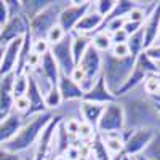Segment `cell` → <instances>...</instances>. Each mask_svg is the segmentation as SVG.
Returning <instances> with one entry per match:
<instances>
[{
	"label": "cell",
	"mask_w": 160,
	"mask_h": 160,
	"mask_svg": "<svg viewBox=\"0 0 160 160\" xmlns=\"http://www.w3.org/2000/svg\"><path fill=\"white\" fill-rule=\"evenodd\" d=\"M117 101L123 108L125 131L131 133L144 128L160 133V114L157 111V104L144 93L142 87L117 98Z\"/></svg>",
	"instance_id": "6da1fadb"
},
{
	"label": "cell",
	"mask_w": 160,
	"mask_h": 160,
	"mask_svg": "<svg viewBox=\"0 0 160 160\" xmlns=\"http://www.w3.org/2000/svg\"><path fill=\"white\" fill-rule=\"evenodd\" d=\"M51 118H53V112L50 111L37 114L29 118H24V123L16 133V136L5 146H2V148L15 154H26V152L32 151L35 148L40 135H42V131L51 122Z\"/></svg>",
	"instance_id": "7a4b0ae2"
},
{
	"label": "cell",
	"mask_w": 160,
	"mask_h": 160,
	"mask_svg": "<svg viewBox=\"0 0 160 160\" xmlns=\"http://www.w3.org/2000/svg\"><path fill=\"white\" fill-rule=\"evenodd\" d=\"M135 62H136V56L115 58L114 55H111V51L102 55V72H101V75L104 77L106 85H108V88L114 93V96L128 80L133 68H135Z\"/></svg>",
	"instance_id": "3957f363"
},
{
	"label": "cell",
	"mask_w": 160,
	"mask_h": 160,
	"mask_svg": "<svg viewBox=\"0 0 160 160\" xmlns=\"http://www.w3.org/2000/svg\"><path fill=\"white\" fill-rule=\"evenodd\" d=\"M68 2H61V0H53V2L43 10L40 11L37 16H34L31 21H29V26H31V34L34 38H45L48 31L51 28L58 26V21H59V15L62 8L66 7Z\"/></svg>",
	"instance_id": "277c9868"
},
{
	"label": "cell",
	"mask_w": 160,
	"mask_h": 160,
	"mask_svg": "<svg viewBox=\"0 0 160 160\" xmlns=\"http://www.w3.org/2000/svg\"><path fill=\"white\" fill-rule=\"evenodd\" d=\"M151 74H157V64L146 55V51H142V53H139V55L136 56L135 68H133V71H131L128 80L125 82V85L115 93V98H120V96L127 95V93L142 87L144 80L148 78Z\"/></svg>",
	"instance_id": "5b68a950"
},
{
	"label": "cell",
	"mask_w": 160,
	"mask_h": 160,
	"mask_svg": "<svg viewBox=\"0 0 160 160\" xmlns=\"http://www.w3.org/2000/svg\"><path fill=\"white\" fill-rule=\"evenodd\" d=\"M125 130V114L123 108L118 101L104 106V111L96 127V133L101 136L114 135V133H122Z\"/></svg>",
	"instance_id": "8992f818"
},
{
	"label": "cell",
	"mask_w": 160,
	"mask_h": 160,
	"mask_svg": "<svg viewBox=\"0 0 160 160\" xmlns=\"http://www.w3.org/2000/svg\"><path fill=\"white\" fill-rule=\"evenodd\" d=\"M77 66L85 74V80L82 83V90L88 91L93 85L96 83V80L101 77V72H102V55L98 50L90 47Z\"/></svg>",
	"instance_id": "52a82bcc"
},
{
	"label": "cell",
	"mask_w": 160,
	"mask_h": 160,
	"mask_svg": "<svg viewBox=\"0 0 160 160\" xmlns=\"http://www.w3.org/2000/svg\"><path fill=\"white\" fill-rule=\"evenodd\" d=\"M90 8H91L90 0H82V2L72 0V2H68L66 7L62 8L61 15H59L58 24L61 26V29L66 34H72L75 31V26L90 11Z\"/></svg>",
	"instance_id": "ba28073f"
},
{
	"label": "cell",
	"mask_w": 160,
	"mask_h": 160,
	"mask_svg": "<svg viewBox=\"0 0 160 160\" xmlns=\"http://www.w3.org/2000/svg\"><path fill=\"white\" fill-rule=\"evenodd\" d=\"M62 122V117L56 112H53L51 122L47 125V128L42 131L35 148H34V160H48L50 154L53 152V144H55V136L59 123Z\"/></svg>",
	"instance_id": "9c48e42d"
},
{
	"label": "cell",
	"mask_w": 160,
	"mask_h": 160,
	"mask_svg": "<svg viewBox=\"0 0 160 160\" xmlns=\"http://www.w3.org/2000/svg\"><path fill=\"white\" fill-rule=\"evenodd\" d=\"M71 43H72V38H71V34H68L59 43L53 45L50 48V53H51V56L55 58L61 74L69 75V77H71L72 71L75 69V61H74V56H72Z\"/></svg>",
	"instance_id": "30bf717a"
},
{
	"label": "cell",
	"mask_w": 160,
	"mask_h": 160,
	"mask_svg": "<svg viewBox=\"0 0 160 160\" xmlns=\"http://www.w3.org/2000/svg\"><path fill=\"white\" fill-rule=\"evenodd\" d=\"M157 135L152 130H135L133 133H130L127 141H125V148H123V154L128 157H138L144 152V149L151 144V141L154 139V136Z\"/></svg>",
	"instance_id": "8fae6325"
},
{
	"label": "cell",
	"mask_w": 160,
	"mask_h": 160,
	"mask_svg": "<svg viewBox=\"0 0 160 160\" xmlns=\"http://www.w3.org/2000/svg\"><path fill=\"white\" fill-rule=\"evenodd\" d=\"M31 29L29 26V19L26 18L22 13L18 16H13L7 21V24L2 28V32H0V45H8L10 42H13V40L16 38H21L26 35V32H28Z\"/></svg>",
	"instance_id": "7c38bea8"
},
{
	"label": "cell",
	"mask_w": 160,
	"mask_h": 160,
	"mask_svg": "<svg viewBox=\"0 0 160 160\" xmlns=\"http://www.w3.org/2000/svg\"><path fill=\"white\" fill-rule=\"evenodd\" d=\"M83 101H87V102H93V104L108 106V104H111V102H115L117 98L114 96V93L108 88L104 77L101 75V77L96 80V83L93 85L88 91H85Z\"/></svg>",
	"instance_id": "4fadbf2b"
},
{
	"label": "cell",
	"mask_w": 160,
	"mask_h": 160,
	"mask_svg": "<svg viewBox=\"0 0 160 160\" xmlns=\"http://www.w3.org/2000/svg\"><path fill=\"white\" fill-rule=\"evenodd\" d=\"M13 78H15V74L0 77V123L15 112L13 111V95H11Z\"/></svg>",
	"instance_id": "5bb4252c"
},
{
	"label": "cell",
	"mask_w": 160,
	"mask_h": 160,
	"mask_svg": "<svg viewBox=\"0 0 160 160\" xmlns=\"http://www.w3.org/2000/svg\"><path fill=\"white\" fill-rule=\"evenodd\" d=\"M104 28V18L99 13L93 8V2H91V8L87 15L80 19V22L75 26V34H82V35H88L93 37L98 31H101Z\"/></svg>",
	"instance_id": "9a60e30c"
},
{
	"label": "cell",
	"mask_w": 160,
	"mask_h": 160,
	"mask_svg": "<svg viewBox=\"0 0 160 160\" xmlns=\"http://www.w3.org/2000/svg\"><path fill=\"white\" fill-rule=\"evenodd\" d=\"M26 98H28V101H29V111L24 115V118H29V117H34L37 114H42V112L48 111L47 106H45L43 93L40 91V88L35 83V80L31 75H29V87H28V91H26Z\"/></svg>",
	"instance_id": "2e32d148"
},
{
	"label": "cell",
	"mask_w": 160,
	"mask_h": 160,
	"mask_svg": "<svg viewBox=\"0 0 160 160\" xmlns=\"http://www.w3.org/2000/svg\"><path fill=\"white\" fill-rule=\"evenodd\" d=\"M21 45H22V37L13 40V42H10L8 45H5L3 59H2V66H0V77L15 74L16 66H18V58H19Z\"/></svg>",
	"instance_id": "e0dca14e"
},
{
	"label": "cell",
	"mask_w": 160,
	"mask_h": 160,
	"mask_svg": "<svg viewBox=\"0 0 160 160\" xmlns=\"http://www.w3.org/2000/svg\"><path fill=\"white\" fill-rule=\"evenodd\" d=\"M158 28H160V2L155 3L154 10L149 13V16L146 18L142 24L144 31V50H148L157 42L158 37Z\"/></svg>",
	"instance_id": "ac0fdd59"
},
{
	"label": "cell",
	"mask_w": 160,
	"mask_h": 160,
	"mask_svg": "<svg viewBox=\"0 0 160 160\" xmlns=\"http://www.w3.org/2000/svg\"><path fill=\"white\" fill-rule=\"evenodd\" d=\"M58 90L62 96V102H69V101H83L85 91L80 88L78 83H75L69 75H59L58 80Z\"/></svg>",
	"instance_id": "d6986e66"
},
{
	"label": "cell",
	"mask_w": 160,
	"mask_h": 160,
	"mask_svg": "<svg viewBox=\"0 0 160 160\" xmlns=\"http://www.w3.org/2000/svg\"><path fill=\"white\" fill-rule=\"evenodd\" d=\"M22 123H24V117L16 112H13L7 120H3L0 123V146H5L15 138L19 128L22 127Z\"/></svg>",
	"instance_id": "ffe728a7"
},
{
	"label": "cell",
	"mask_w": 160,
	"mask_h": 160,
	"mask_svg": "<svg viewBox=\"0 0 160 160\" xmlns=\"http://www.w3.org/2000/svg\"><path fill=\"white\" fill-rule=\"evenodd\" d=\"M37 69L43 74V77L48 80L53 87H58V80H59L61 71L58 68L55 58L51 56V53H47V55L42 56V59H40V66Z\"/></svg>",
	"instance_id": "44dd1931"
},
{
	"label": "cell",
	"mask_w": 160,
	"mask_h": 160,
	"mask_svg": "<svg viewBox=\"0 0 160 160\" xmlns=\"http://www.w3.org/2000/svg\"><path fill=\"white\" fill-rule=\"evenodd\" d=\"M104 111V106L101 104H93V102H87V101H80V115H82V122L91 125L96 130L98 122L101 118V114Z\"/></svg>",
	"instance_id": "7402d4cb"
},
{
	"label": "cell",
	"mask_w": 160,
	"mask_h": 160,
	"mask_svg": "<svg viewBox=\"0 0 160 160\" xmlns=\"http://www.w3.org/2000/svg\"><path fill=\"white\" fill-rule=\"evenodd\" d=\"M71 38H72V43H71V47H72V56H74V61H75V66H77L80 62V59L83 58V55L87 53V50L91 47V37L72 32Z\"/></svg>",
	"instance_id": "603a6c76"
},
{
	"label": "cell",
	"mask_w": 160,
	"mask_h": 160,
	"mask_svg": "<svg viewBox=\"0 0 160 160\" xmlns=\"http://www.w3.org/2000/svg\"><path fill=\"white\" fill-rule=\"evenodd\" d=\"M101 136V135H99ZM106 148H108L111 157L112 155H117V154H123V148H125V139H127V133L125 130L122 133H114V135H106V136H101Z\"/></svg>",
	"instance_id": "cb8c5ba5"
},
{
	"label": "cell",
	"mask_w": 160,
	"mask_h": 160,
	"mask_svg": "<svg viewBox=\"0 0 160 160\" xmlns=\"http://www.w3.org/2000/svg\"><path fill=\"white\" fill-rule=\"evenodd\" d=\"M53 0H21V7H22V15L28 18L29 21L37 16L40 11H43Z\"/></svg>",
	"instance_id": "d4e9b609"
},
{
	"label": "cell",
	"mask_w": 160,
	"mask_h": 160,
	"mask_svg": "<svg viewBox=\"0 0 160 160\" xmlns=\"http://www.w3.org/2000/svg\"><path fill=\"white\" fill-rule=\"evenodd\" d=\"M91 47L95 50H98L101 55L111 51V48H112V35L106 29L98 31L95 35L91 37Z\"/></svg>",
	"instance_id": "484cf974"
},
{
	"label": "cell",
	"mask_w": 160,
	"mask_h": 160,
	"mask_svg": "<svg viewBox=\"0 0 160 160\" xmlns=\"http://www.w3.org/2000/svg\"><path fill=\"white\" fill-rule=\"evenodd\" d=\"M88 144H90V157L93 160H111V154L99 135H96Z\"/></svg>",
	"instance_id": "4316f807"
},
{
	"label": "cell",
	"mask_w": 160,
	"mask_h": 160,
	"mask_svg": "<svg viewBox=\"0 0 160 160\" xmlns=\"http://www.w3.org/2000/svg\"><path fill=\"white\" fill-rule=\"evenodd\" d=\"M136 7V2H130V0H117V3L112 10V13L106 18L104 21H109V19H117V18H123L127 19L128 13Z\"/></svg>",
	"instance_id": "83f0119b"
},
{
	"label": "cell",
	"mask_w": 160,
	"mask_h": 160,
	"mask_svg": "<svg viewBox=\"0 0 160 160\" xmlns=\"http://www.w3.org/2000/svg\"><path fill=\"white\" fill-rule=\"evenodd\" d=\"M29 87V75L28 74H15V78H13V85H11V95L13 99L15 98H21L26 96V91H28Z\"/></svg>",
	"instance_id": "f1b7e54d"
},
{
	"label": "cell",
	"mask_w": 160,
	"mask_h": 160,
	"mask_svg": "<svg viewBox=\"0 0 160 160\" xmlns=\"http://www.w3.org/2000/svg\"><path fill=\"white\" fill-rule=\"evenodd\" d=\"M128 48H130V55L131 56H138L139 53L144 51V31L142 28L136 32L128 37V42H127Z\"/></svg>",
	"instance_id": "f546056e"
},
{
	"label": "cell",
	"mask_w": 160,
	"mask_h": 160,
	"mask_svg": "<svg viewBox=\"0 0 160 160\" xmlns=\"http://www.w3.org/2000/svg\"><path fill=\"white\" fill-rule=\"evenodd\" d=\"M62 104V96L58 90V87H51L50 91L45 95V106L50 112H56Z\"/></svg>",
	"instance_id": "4dcf8cb0"
},
{
	"label": "cell",
	"mask_w": 160,
	"mask_h": 160,
	"mask_svg": "<svg viewBox=\"0 0 160 160\" xmlns=\"http://www.w3.org/2000/svg\"><path fill=\"white\" fill-rule=\"evenodd\" d=\"M141 155L148 160H160V133H157L154 136L151 144L144 149V152Z\"/></svg>",
	"instance_id": "1f68e13d"
},
{
	"label": "cell",
	"mask_w": 160,
	"mask_h": 160,
	"mask_svg": "<svg viewBox=\"0 0 160 160\" xmlns=\"http://www.w3.org/2000/svg\"><path fill=\"white\" fill-rule=\"evenodd\" d=\"M115 3H117V0H98V2H93V8L106 19L112 13Z\"/></svg>",
	"instance_id": "d6a6232c"
},
{
	"label": "cell",
	"mask_w": 160,
	"mask_h": 160,
	"mask_svg": "<svg viewBox=\"0 0 160 160\" xmlns=\"http://www.w3.org/2000/svg\"><path fill=\"white\" fill-rule=\"evenodd\" d=\"M96 135H98L96 130L93 128L91 125H88L85 122L80 123V128H78V133H77V138H78L80 142H90Z\"/></svg>",
	"instance_id": "836d02e7"
},
{
	"label": "cell",
	"mask_w": 160,
	"mask_h": 160,
	"mask_svg": "<svg viewBox=\"0 0 160 160\" xmlns=\"http://www.w3.org/2000/svg\"><path fill=\"white\" fill-rule=\"evenodd\" d=\"M68 35L62 29H61V26L58 24V26H55V28H51L50 31H48V34H47V42L50 43V47H53V45H56V43H59L61 40Z\"/></svg>",
	"instance_id": "e575fe53"
},
{
	"label": "cell",
	"mask_w": 160,
	"mask_h": 160,
	"mask_svg": "<svg viewBox=\"0 0 160 160\" xmlns=\"http://www.w3.org/2000/svg\"><path fill=\"white\" fill-rule=\"evenodd\" d=\"M50 43L47 42V38H34L32 42V51L38 56H43L47 53H50Z\"/></svg>",
	"instance_id": "d590c367"
},
{
	"label": "cell",
	"mask_w": 160,
	"mask_h": 160,
	"mask_svg": "<svg viewBox=\"0 0 160 160\" xmlns=\"http://www.w3.org/2000/svg\"><path fill=\"white\" fill-rule=\"evenodd\" d=\"M13 111L24 117L26 114H28V111H29V101H28V98L21 96V98H15V99H13Z\"/></svg>",
	"instance_id": "8d00e7d4"
},
{
	"label": "cell",
	"mask_w": 160,
	"mask_h": 160,
	"mask_svg": "<svg viewBox=\"0 0 160 160\" xmlns=\"http://www.w3.org/2000/svg\"><path fill=\"white\" fill-rule=\"evenodd\" d=\"M80 120H75V118H69V120H62V127L64 130L68 131L69 136H75L77 138V133H78V128H80Z\"/></svg>",
	"instance_id": "74e56055"
},
{
	"label": "cell",
	"mask_w": 160,
	"mask_h": 160,
	"mask_svg": "<svg viewBox=\"0 0 160 160\" xmlns=\"http://www.w3.org/2000/svg\"><path fill=\"white\" fill-rule=\"evenodd\" d=\"M111 55H114L115 58H128L130 55V48L127 43H115L111 48Z\"/></svg>",
	"instance_id": "f35d334b"
},
{
	"label": "cell",
	"mask_w": 160,
	"mask_h": 160,
	"mask_svg": "<svg viewBox=\"0 0 160 160\" xmlns=\"http://www.w3.org/2000/svg\"><path fill=\"white\" fill-rule=\"evenodd\" d=\"M8 13H10V18L13 16H18L22 13V7H21V0H5Z\"/></svg>",
	"instance_id": "ab89813d"
},
{
	"label": "cell",
	"mask_w": 160,
	"mask_h": 160,
	"mask_svg": "<svg viewBox=\"0 0 160 160\" xmlns=\"http://www.w3.org/2000/svg\"><path fill=\"white\" fill-rule=\"evenodd\" d=\"M142 28V22H136V21H130L127 19L125 24H123V31L128 34V35H133V34H136L139 29Z\"/></svg>",
	"instance_id": "60d3db41"
},
{
	"label": "cell",
	"mask_w": 160,
	"mask_h": 160,
	"mask_svg": "<svg viewBox=\"0 0 160 160\" xmlns=\"http://www.w3.org/2000/svg\"><path fill=\"white\" fill-rule=\"evenodd\" d=\"M144 51L154 62H160V43H154L152 47H149L148 50H144Z\"/></svg>",
	"instance_id": "b9f144b4"
},
{
	"label": "cell",
	"mask_w": 160,
	"mask_h": 160,
	"mask_svg": "<svg viewBox=\"0 0 160 160\" xmlns=\"http://www.w3.org/2000/svg\"><path fill=\"white\" fill-rule=\"evenodd\" d=\"M111 35H112V45H115V43H127L128 37H130L123 29H120V31H117V32H114Z\"/></svg>",
	"instance_id": "7bdbcfd3"
},
{
	"label": "cell",
	"mask_w": 160,
	"mask_h": 160,
	"mask_svg": "<svg viewBox=\"0 0 160 160\" xmlns=\"http://www.w3.org/2000/svg\"><path fill=\"white\" fill-rule=\"evenodd\" d=\"M22 154H15V152H10L5 148L0 146V160H21Z\"/></svg>",
	"instance_id": "ee69618b"
},
{
	"label": "cell",
	"mask_w": 160,
	"mask_h": 160,
	"mask_svg": "<svg viewBox=\"0 0 160 160\" xmlns=\"http://www.w3.org/2000/svg\"><path fill=\"white\" fill-rule=\"evenodd\" d=\"M8 19H10V13H8L7 3L3 2V0H0V26L3 28Z\"/></svg>",
	"instance_id": "f6af8a7d"
},
{
	"label": "cell",
	"mask_w": 160,
	"mask_h": 160,
	"mask_svg": "<svg viewBox=\"0 0 160 160\" xmlns=\"http://www.w3.org/2000/svg\"><path fill=\"white\" fill-rule=\"evenodd\" d=\"M3 53H5V47L0 45V66H2V59H3Z\"/></svg>",
	"instance_id": "bcb514c9"
},
{
	"label": "cell",
	"mask_w": 160,
	"mask_h": 160,
	"mask_svg": "<svg viewBox=\"0 0 160 160\" xmlns=\"http://www.w3.org/2000/svg\"><path fill=\"white\" fill-rule=\"evenodd\" d=\"M123 155H125V154H117V155H112V157H111V160H122V158H123Z\"/></svg>",
	"instance_id": "7dc6e473"
},
{
	"label": "cell",
	"mask_w": 160,
	"mask_h": 160,
	"mask_svg": "<svg viewBox=\"0 0 160 160\" xmlns=\"http://www.w3.org/2000/svg\"><path fill=\"white\" fill-rule=\"evenodd\" d=\"M122 160H135V157H128V155H123Z\"/></svg>",
	"instance_id": "c3c4849f"
},
{
	"label": "cell",
	"mask_w": 160,
	"mask_h": 160,
	"mask_svg": "<svg viewBox=\"0 0 160 160\" xmlns=\"http://www.w3.org/2000/svg\"><path fill=\"white\" fill-rule=\"evenodd\" d=\"M135 158H136V160H148V158H144L142 155H138V157H135Z\"/></svg>",
	"instance_id": "681fc988"
},
{
	"label": "cell",
	"mask_w": 160,
	"mask_h": 160,
	"mask_svg": "<svg viewBox=\"0 0 160 160\" xmlns=\"http://www.w3.org/2000/svg\"><path fill=\"white\" fill-rule=\"evenodd\" d=\"M155 43H160V28H158V37H157V42Z\"/></svg>",
	"instance_id": "f907efd6"
},
{
	"label": "cell",
	"mask_w": 160,
	"mask_h": 160,
	"mask_svg": "<svg viewBox=\"0 0 160 160\" xmlns=\"http://www.w3.org/2000/svg\"><path fill=\"white\" fill-rule=\"evenodd\" d=\"M155 104H157V111H158V114H160V104H158L157 101H155Z\"/></svg>",
	"instance_id": "816d5d0a"
},
{
	"label": "cell",
	"mask_w": 160,
	"mask_h": 160,
	"mask_svg": "<svg viewBox=\"0 0 160 160\" xmlns=\"http://www.w3.org/2000/svg\"><path fill=\"white\" fill-rule=\"evenodd\" d=\"M157 75H158V80H160V74H157ZM157 99H160V98H157Z\"/></svg>",
	"instance_id": "f5cc1de1"
},
{
	"label": "cell",
	"mask_w": 160,
	"mask_h": 160,
	"mask_svg": "<svg viewBox=\"0 0 160 160\" xmlns=\"http://www.w3.org/2000/svg\"><path fill=\"white\" fill-rule=\"evenodd\" d=\"M154 101H157V102H158V104H160V99H154Z\"/></svg>",
	"instance_id": "db71d44e"
},
{
	"label": "cell",
	"mask_w": 160,
	"mask_h": 160,
	"mask_svg": "<svg viewBox=\"0 0 160 160\" xmlns=\"http://www.w3.org/2000/svg\"><path fill=\"white\" fill-rule=\"evenodd\" d=\"M0 32H2V26H0Z\"/></svg>",
	"instance_id": "11a10c76"
},
{
	"label": "cell",
	"mask_w": 160,
	"mask_h": 160,
	"mask_svg": "<svg viewBox=\"0 0 160 160\" xmlns=\"http://www.w3.org/2000/svg\"><path fill=\"white\" fill-rule=\"evenodd\" d=\"M88 160H93V158H91V157H88Z\"/></svg>",
	"instance_id": "9f6ffc18"
},
{
	"label": "cell",
	"mask_w": 160,
	"mask_h": 160,
	"mask_svg": "<svg viewBox=\"0 0 160 160\" xmlns=\"http://www.w3.org/2000/svg\"><path fill=\"white\" fill-rule=\"evenodd\" d=\"M135 160H136V158H135Z\"/></svg>",
	"instance_id": "6f0895ef"
}]
</instances>
